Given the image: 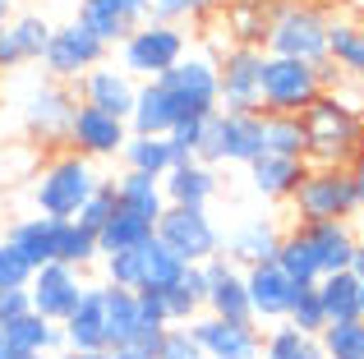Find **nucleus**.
<instances>
[{"label":"nucleus","instance_id":"21","mask_svg":"<svg viewBox=\"0 0 364 359\" xmlns=\"http://www.w3.org/2000/svg\"><path fill=\"white\" fill-rule=\"evenodd\" d=\"M55 23L46 14H14L0 28V70H18V65H42V51L51 42Z\"/></svg>","mask_w":364,"mask_h":359},{"label":"nucleus","instance_id":"10","mask_svg":"<svg viewBox=\"0 0 364 359\" xmlns=\"http://www.w3.org/2000/svg\"><path fill=\"white\" fill-rule=\"evenodd\" d=\"M157 240L176 253L185 267H203L208 258L222 253V231L208 216V207H176L166 203V212L157 216Z\"/></svg>","mask_w":364,"mask_h":359},{"label":"nucleus","instance_id":"44","mask_svg":"<svg viewBox=\"0 0 364 359\" xmlns=\"http://www.w3.org/2000/svg\"><path fill=\"white\" fill-rule=\"evenodd\" d=\"M116 207H120V203H116V184H111V180H102V184L88 194V203L79 207V216H74V221L88 226V231H102V226L116 216Z\"/></svg>","mask_w":364,"mask_h":359},{"label":"nucleus","instance_id":"25","mask_svg":"<svg viewBox=\"0 0 364 359\" xmlns=\"http://www.w3.org/2000/svg\"><path fill=\"white\" fill-rule=\"evenodd\" d=\"M245 171H249V189H254L258 198L286 203V198L295 194V184L304 180V171H309V162H300V157H277V153H263V157H254V162H249Z\"/></svg>","mask_w":364,"mask_h":359},{"label":"nucleus","instance_id":"47","mask_svg":"<svg viewBox=\"0 0 364 359\" xmlns=\"http://www.w3.org/2000/svg\"><path fill=\"white\" fill-rule=\"evenodd\" d=\"M148 18H157V23H185L189 14V0H148Z\"/></svg>","mask_w":364,"mask_h":359},{"label":"nucleus","instance_id":"51","mask_svg":"<svg viewBox=\"0 0 364 359\" xmlns=\"http://www.w3.org/2000/svg\"><path fill=\"white\" fill-rule=\"evenodd\" d=\"M226 0H189V14L194 18H208V14H222Z\"/></svg>","mask_w":364,"mask_h":359},{"label":"nucleus","instance_id":"18","mask_svg":"<svg viewBox=\"0 0 364 359\" xmlns=\"http://www.w3.org/2000/svg\"><path fill=\"white\" fill-rule=\"evenodd\" d=\"M245 286H249V309H254V323L258 327H263V323H286L295 295H300V286H295L277 263L245 267Z\"/></svg>","mask_w":364,"mask_h":359},{"label":"nucleus","instance_id":"9","mask_svg":"<svg viewBox=\"0 0 364 359\" xmlns=\"http://www.w3.org/2000/svg\"><path fill=\"white\" fill-rule=\"evenodd\" d=\"M323 88L318 65L291 60V55H267L263 60V116H304Z\"/></svg>","mask_w":364,"mask_h":359},{"label":"nucleus","instance_id":"40","mask_svg":"<svg viewBox=\"0 0 364 359\" xmlns=\"http://www.w3.org/2000/svg\"><path fill=\"white\" fill-rule=\"evenodd\" d=\"M263 153L300 157V162H309V138H304V120H300V116H263Z\"/></svg>","mask_w":364,"mask_h":359},{"label":"nucleus","instance_id":"11","mask_svg":"<svg viewBox=\"0 0 364 359\" xmlns=\"http://www.w3.org/2000/svg\"><path fill=\"white\" fill-rule=\"evenodd\" d=\"M157 83L171 92L180 120H203V116H213V111H222L217 106V97H222L217 55H185V60H180L176 70H166Z\"/></svg>","mask_w":364,"mask_h":359},{"label":"nucleus","instance_id":"46","mask_svg":"<svg viewBox=\"0 0 364 359\" xmlns=\"http://www.w3.org/2000/svg\"><path fill=\"white\" fill-rule=\"evenodd\" d=\"M28 277H33V267H28V263L0 240V290H23Z\"/></svg>","mask_w":364,"mask_h":359},{"label":"nucleus","instance_id":"49","mask_svg":"<svg viewBox=\"0 0 364 359\" xmlns=\"http://www.w3.org/2000/svg\"><path fill=\"white\" fill-rule=\"evenodd\" d=\"M111 359H157V350H152V346H143V341H129V346H116Z\"/></svg>","mask_w":364,"mask_h":359},{"label":"nucleus","instance_id":"22","mask_svg":"<svg viewBox=\"0 0 364 359\" xmlns=\"http://www.w3.org/2000/svg\"><path fill=\"white\" fill-rule=\"evenodd\" d=\"M282 235L286 231L272 221V216H245L231 235H222V258H231L235 267H258V263H272Z\"/></svg>","mask_w":364,"mask_h":359},{"label":"nucleus","instance_id":"52","mask_svg":"<svg viewBox=\"0 0 364 359\" xmlns=\"http://www.w3.org/2000/svg\"><path fill=\"white\" fill-rule=\"evenodd\" d=\"M60 359H111V350H60Z\"/></svg>","mask_w":364,"mask_h":359},{"label":"nucleus","instance_id":"17","mask_svg":"<svg viewBox=\"0 0 364 359\" xmlns=\"http://www.w3.org/2000/svg\"><path fill=\"white\" fill-rule=\"evenodd\" d=\"M124 138H129V120L107 116V111L83 106V101H79L74 125H70V148L79 157H88V162H97V157H120Z\"/></svg>","mask_w":364,"mask_h":359},{"label":"nucleus","instance_id":"23","mask_svg":"<svg viewBox=\"0 0 364 359\" xmlns=\"http://www.w3.org/2000/svg\"><path fill=\"white\" fill-rule=\"evenodd\" d=\"M217 189H222V166H208V162H198V157L176 162L161 175V194L176 207H208L217 198Z\"/></svg>","mask_w":364,"mask_h":359},{"label":"nucleus","instance_id":"57","mask_svg":"<svg viewBox=\"0 0 364 359\" xmlns=\"http://www.w3.org/2000/svg\"><path fill=\"white\" fill-rule=\"evenodd\" d=\"M23 359H60V355H23Z\"/></svg>","mask_w":364,"mask_h":359},{"label":"nucleus","instance_id":"28","mask_svg":"<svg viewBox=\"0 0 364 359\" xmlns=\"http://www.w3.org/2000/svg\"><path fill=\"white\" fill-rule=\"evenodd\" d=\"M328 60L341 70V79L364 83V18L360 14H332L328 23Z\"/></svg>","mask_w":364,"mask_h":359},{"label":"nucleus","instance_id":"35","mask_svg":"<svg viewBox=\"0 0 364 359\" xmlns=\"http://www.w3.org/2000/svg\"><path fill=\"white\" fill-rule=\"evenodd\" d=\"M314 290H318V299H323L328 323H350V318H360V277L355 272H328V277L314 281Z\"/></svg>","mask_w":364,"mask_h":359},{"label":"nucleus","instance_id":"19","mask_svg":"<svg viewBox=\"0 0 364 359\" xmlns=\"http://www.w3.org/2000/svg\"><path fill=\"white\" fill-rule=\"evenodd\" d=\"M208 277V309L203 314L217 318H235V323H254V309H249V286H245V267H235L231 258H208L203 263Z\"/></svg>","mask_w":364,"mask_h":359},{"label":"nucleus","instance_id":"20","mask_svg":"<svg viewBox=\"0 0 364 359\" xmlns=\"http://www.w3.org/2000/svg\"><path fill=\"white\" fill-rule=\"evenodd\" d=\"M79 23L116 51L139 23H148V0H79Z\"/></svg>","mask_w":364,"mask_h":359},{"label":"nucleus","instance_id":"1","mask_svg":"<svg viewBox=\"0 0 364 359\" xmlns=\"http://www.w3.org/2000/svg\"><path fill=\"white\" fill-rule=\"evenodd\" d=\"M304 138H309V166H350L360 157L364 111L341 97V88L318 92L314 106H304Z\"/></svg>","mask_w":364,"mask_h":359},{"label":"nucleus","instance_id":"56","mask_svg":"<svg viewBox=\"0 0 364 359\" xmlns=\"http://www.w3.org/2000/svg\"><path fill=\"white\" fill-rule=\"evenodd\" d=\"M360 323H364V281H360Z\"/></svg>","mask_w":364,"mask_h":359},{"label":"nucleus","instance_id":"55","mask_svg":"<svg viewBox=\"0 0 364 359\" xmlns=\"http://www.w3.org/2000/svg\"><path fill=\"white\" fill-rule=\"evenodd\" d=\"M9 18H14V0H0V28H5Z\"/></svg>","mask_w":364,"mask_h":359},{"label":"nucleus","instance_id":"26","mask_svg":"<svg viewBox=\"0 0 364 359\" xmlns=\"http://www.w3.org/2000/svg\"><path fill=\"white\" fill-rule=\"evenodd\" d=\"M300 231L309 235L314 253H318L323 277H328V272H350V263H355V249H360L355 221H318V226H300Z\"/></svg>","mask_w":364,"mask_h":359},{"label":"nucleus","instance_id":"42","mask_svg":"<svg viewBox=\"0 0 364 359\" xmlns=\"http://www.w3.org/2000/svg\"><path fill=\"white\" fill-rule=\"evenodd\" d=\"M323 359H364V323L350 318V323H328L318 332Z\"/></svg>","mask_w":364,"mask_h":359},{"label":"nucleus","instance_id":"29","mask_svg":"<svg viewBox=\"0 0 364 359\" xmlns=\"http://www.w3.org/2000/svg\"><path fill=\"white\" fill-rule=\"evenodd\" d=\"M180 120L171 92L161 88L157 79L139 83V97H134V111H129V134H171Z\"/></svg>","mask_w":364,"mask_h":359},{"label":"nucleus","instance_id":"37","mask_svg":"<svg viewBox=\"0 0 364 359\" xmlns=\"http://www.w3.org/2000/svg\"><path fill=\"white\" fill-rule=\"evenodd\" d=\"M55 263H70V267H79V272H88L92 263H102L97 231L79 226L74 216H70V221H60V231H55Z\"/></svg>","mask_w":364,"mask_h":359},{"label":"nucleus","instance_id":"53","mask_svg":"<svg viewBox=\"0 0 364 359\" xmlns=\"http://www.w3.org/2000/svg\"><path fill=\"white\" fill-rule=\"evenodd\" d=\"M0 359H23V355H18V350H14V346H9V341H5V327H0Z\"/></svg>","mask_w":364,"mask_h":359},{"label":"nucleus","instance_id":"4","mask_svg":"<svg viewBox=\"0 0 364 359\" xmlns=\"http://www.w3.org/2000/svg\"><path fill=\"white\" fill-rule=\"evenodd\" d=\"M286 203H291L295 226L355 221V180H350V166H309Z\"/></svg>","mask_w":364,"mask_h":359},{"label":"nucleus","instance_id":"24","mask_svg":"<svg viewBox=\"0 0 364 359\" xmlns=\"http://www.w3.org/2000/svg\"><path fill=\"white\" fill-rule=\"evenodd\" d=\"M102 281L97 286H83L79 304H74V314L60 323L65 332V350H107V314H102Z\"/></svg>","mask_w":364,"mask_h":359},{"label":"nucleus","instance_id":"6","mask_svg":"<svg viewBox=\"0 0 364 359\" xmlns=\"http://www.w3.org/2000/svg\"><path fill=\"white\" fill-rule=\"evenodd\" d=\"M180 272H185V263H180L157 235H152L148 244H139V249L107 253V258H102V277H107L111 286L139 290V295H166L180 281Z\"/></svg>","mask_w":364,"mask_h":359},{"label":"nucleus","instance_id":"38","mask_svg":"<svg viewBox=\"0 0 364 359\" xmlns=\"http://www.w3.org/2000/svg\"><path fill=\"white\" fill-rule=\"evenodd\" d=\"M152 235H157V226H152V221H143V216H134V212H124V207H116V216H111V221L97 231L102 258H107V253L139 249V244H148Z\"/></svg>","mask_w":364,"mask_h":359},{"label":"nucleus","instance_id":"7","mask_svg":"<svg viewBox=\"0 0 364 359\" xmlns=\"http://www.w3.org/2000/svg\"><path fill=\"white\" fill-rule=\"evenodd\" d=\"M185 55H189L185 23H157V18H148V23H139L120 42V60L116 65L129 70L139 83H148V79H161L166 70H176Z\"/></svg>","mask_w":364,"mask_h":359},{"label":"nucleus","instance_id":"12","mask_svg":"<svg viewBox=\"0 0 364 359\" xmlns=\"http://www.w3.org/2000/svg\"><path fill=\"white\" fill-rule=\"evenodd\" d=\"M107 55H111V46L102 42V37H92L88 28L74 18V23H60L51 33V42H46V51H42V70H46V79H55V83H79L83 74L97 70Z\"/></svg>","mask_w":364,"mask_h":359},{"label":"nucleus","instance_id":"27","mask_svg":"<svg viewBox=\"0 0 364 359\" xmlns=\"http://www.w3.org/2000/svg\"><path fill=\"white\" fill-rule=\"evenodd\" d=\"M55 231H60V216H18L5 231V244L28 267H42V263H55Z\"/></svg>","mask_w":364,"mask_h":359},{"label":"nucleus","instance_id":"48","mask_svg":"<svg viewBox=\"0 0 364 359\" xmlns=\"http://www.w3.org/2000/svg\"><path fill=\"white\" fill-rule=\"evenodd\" d=\"M18 314H28V290H0V327Z\"/></svg>","mask_w":364,"mask_h":359},{"label":"nucleus","instance_id":"5","mask_svg":"<svg viewBox=\"0 0 364 359\" xmlns=\"http://www.w3.org/2000/svg\"><path fill=\"white\" fill-rule=\"evenodd\" d=\"M198 162L208 166H249L263 157V116L258 111H213L203 120Z\"/></svg>","mask_w":364,"mask_h":359},{"label":"nucleus","instance_id":"50","mask_svg":"<svg viewBox=\"0 0 364 359\" xmlns=\"http://www.w3.org/2000/svg\"><path fill=\"white\" fill-rule=\"evenodd\" d=\"M350 180H355V216H364V157L350 162Z\"/></svg>","mask_w":364,"mask_h":359},{"label":"nucleus","instance_id":"39","mask_svg":"<svg viewBox=\"0 0 364 359\" xmlns=\"http://www.w3.org/2000/svg\"><path fill=\"white\" fill-rule=\"evenodd\" d=\"M231 46H263V28H267V5L263 0H226L222 9Z\"/></svg>","mask_w":364,"mask_h":359},{"label":"nucleus","instance_id":"41","mask_svg":"<svg viewBox=\"0 0 364 359\" xmlns=\"http://www.w3.org/2000/svg\"><path fill=\"white\" fill-rule=\"evenodd\" d=\"M258 359H323V346H318V336H304V332H295L291 323H277L272 332L263 336Z\"/></svg>","mask_w":364,"mask_h":359},{"label":"nucleus","instance_id":"33","mask_svg":"<svg viewBox=\"0 0 364 359\" xmlns=\"http://www.w3.org/2000/svg\"><path fill=\"white\" fill-rule=\"evenodd\" d=\"M120 162L124 171H143V175H166L176 166V153H171V138L166 134H129L120 148Z\"/></svg>","mask_w":364,"mask_h":359},{"label":"nucleus","instance_id":"13","mask_svg":"<svg viewBox=\"0 0 364 359\" xmlns=\"http://www.w3.org/2000/svg\"><path fill=\"white\" fill-rule=\"evenodd\" d=\"M263 46H226L217 55V83H222V111H258L263 116Z\"/></svg>","mask_w":364,"mask_h":359},{"label":"nucleus","instance_id":"2","mask_svg":"<svg viewBox=\"0 0 364 359\" xmlns=\"http://www.w3.org/2000/svg\"><path fill=\"white\" fill-rule=\"evenodd\" d=\"M328 23L332 9H323L318 0H272L263 28V51L318 65L328 60Z\"/></svg>","mask_w":364,"mask_h":359},{"label":"nucleus","instance_id":"8","mask_svg":"<svg viewBox=\"0 0 364 359\" xmlns=\"http://www.w3.org/2000/svg\"><path fill=\"white\" fill-rule=\"evenodd\" d=\"M74 111H79V92H74V83H55V79L33 83V88L23 92V101H18L23 134L37 138L42 148H70Z\"/></svg>","mask_w":364,"mask_h":359},{"label":"nucleus","instance_id":"45","mask_svg":"<svg viewBox=\"0 0 364 359\" xmlns=\"http://www.w3.org/2000/svg\"><path fill=\"white\" fill-rule=\"evenodd\" d=\"M157 359H208V355H203V346H198L194 327L171 323L166 332H161V341H157Z\"/></svg>","mask_w":364,"mask_h":359},{"label":"nucleus","instance_id":"36","mask_svg":"<svg viewBox=\"0 0 364 359\" xmlns=\"http://www.w3.org/2000/svg\"><path fill=\"white\" fill-rule=\"evenodd\" d=\"M161 299H166V318L171 323H194V318L208 309V277H203V267H185L180 281Z\"/></svg>","mask_w":364,"mask_h":359},{"label":"nucleus","instance_id":"32","mask_svg":"<svg viewBox=\"0 0 364 359\" xmlns=\"http://www.w3.org/2000/svg\"><path fill=\"white\" fill-rule=\"evenodd\" d=\"M102 314H107V350L139 341V290H124L102 281Z\"/></svg>","mask_w":364,"mask_h":359},{"label":"nucleus","instance_id":"54","mask_svg":"<svg viewBox=\"0 0 364 359\" xmlns=\"http://www.w3.org/2000/svg\"><path fill=\"white\" fill-rule=\"evenodd\" d=\"M350 272L364 281V240H360V249H355V263H350Z\"/></svg>","mask_w":364,"mask_h":359},{"label":"nucleus","instance_id":"3","mask_svg":"<svg viewBox=\"0 0 364 359\" xmlns=\"http://www.w3.org/2000/svg\"><path fill=\"white\" fill-rule=\"evenodd\" d=\"M102 184L97 166L88 162V157H79L74 148H60V153L46 157V166L33 175V203L42 216H60V221H70V216H79V207L88 203V194Z\"/></svg>","mask_w":364,"mask_h":359},{"label":"nucleus","instance_id":"15","mask_svg":"<svg viewBox=\"0 0 364 359\" xmlns=\"http://www.w3.org/2000/svg\"><path fill=\"white\" fill-rule=\"evenodd\" d=\"M74 92H79L83 106H97V111H107V116L129 120L134 97H139V79H134L129 70H120V65L107 55L97 70H88L79 83H74Z\"/></svg>","mask_w":364,"mask_h":359},{"label":"nucleus","instance_id":"43","mask_svg":"<svg viewBox=\"0 0 364 359\" xmlns=\"http://www.w3.org/2000/svg\"><path fill=\"white\" fill-rule=\"evenodd\" d=\"M286 323H291L295 332H304V336H318L323 327H328V314H323L318 290H314V286H300V295H295V304H291V314H286Z\"/></svg>","mask_w":364,"mask_h":359},{"label":"nucleus","instance_id":"30","mask_svg":"<svg viewBox=\"0 0 364 359\" xmlns=\"http://www.w3.org/2000/svg\"><path fill=\"white\" fill-rule=\"evenodd\" d=\"M5 341L14 346L18 355H60V350H65V332H60V323H51V318L33 314V309L5 323Z\"/></svg>","mask_w":364,"mask_h":359},{"label":"nucleus","instance_id":"16","mask_svg":"<svg viewBox=\"0 0 364 359\" xmlns=\"http://www.w3.org/2000/svg\"><path fill=\"white\" fill-rule=\"evenodd\" d=\"M194 336L203 346L208 359H258L263 350V327L258 323H235V318H217V314H198Z\"/></svg>","mask_w":364,"mask_h":359},{"label":"nucleus","instance_id":"58","mask_svg":"<svg viewBox=\"0 0 364 359\" xmlns=\"http://www.w3.org/2000/svg\"><path fill=\"white\" fill-rule=\"evenodd\" d=\"M360 157H364V138H360Z\"/></svg>","mask_w":364,"mask_h":359},{"label":"nucleus","instance_id":"34","mask_svg":"<svg viewBox=\"0 0 364 359\" xmlns=\"http://www.w3.org/2000/svg\"><path fill=\"white\" fill-rule=\"evenodd\" d=\"M277 267L286 272V277L295 281V286H314V281L323 277V267H318V253H314V244H309V235L300 231V226H291V231L282 235V244H277Z\"/></svg>","mask_w":364,"mask_h":359},{"label":"nucleus","instance_id":"14","mask_svg":"<svg viewBox=\"0 0 364 359\" xmlns=\"http://www.w3.org/2000/svg\"><path fill=\"white\" fill-rule=\"evenodd\" d=\"M83 272L70 267V263H42V267H33V277H28V309L42 318H51V323H65V318L74 314V304H79L83 295Z\"/></svg>","mask_w":364,"mask_h":359},{"label":"nucleus","instance_id":"31","mask_svg":"<svg viewBox=\"0 0 364 359\" xmlns=\"http://www.w3.org/2000/svg\"><path fill=\"white\" fill-rule=\"evenodd\" d=\"M111 184H116V203L124 207V212L143 216V221H152V226H157L161 212H166V194H161V180H157V175L120 171Z\"/></svg>","mask_w":364,"mask_h":359}]
</instances>
